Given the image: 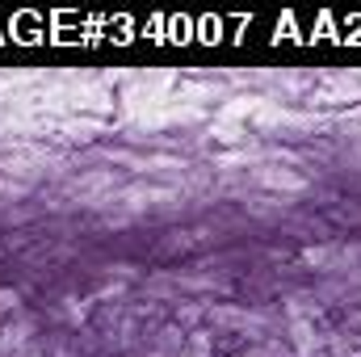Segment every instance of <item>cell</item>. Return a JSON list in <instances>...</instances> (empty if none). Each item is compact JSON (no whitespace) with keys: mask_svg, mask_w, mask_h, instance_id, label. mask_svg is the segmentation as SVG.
I'll return each instance as SVG.
<instances>
[{"mask_svg":"<svg viewBox=\"0 0 361 357\" xmlns=\"http://www.w3.org/2000/svg\"><path fill=\"white\" fill-rule=\"evenodd\" d=\"M210 320L248 337H265V315L261 311H240V307H210Z\"/></svg>","mask_w":361,"mask_h":357,"instance_id":"5b68a950","label":"cell"},{"mask_svg":"<svg viewBox=\"0 0 361 357\" xmlns=\"http://www.w3.org/2000/svg\"><path fill=\"white\" fill-rule=\"evenodd\" d=\"M180 357H214V341H210V332H189V341H185Z\"/></svg>","mask_w":361,"mask_h":357,"instance_id":"ba28073f","label":"cell"},{"mask_svg":"<svg viewBox=\"0 0 361 357\" xmlns=\"http://www.w3.org/2000/svg\"><path fill=\"white\" fill-rule=\"evenodd\" d=\"M34 328H38V320H34V315H25V311H17L13 320H4V324H0V353H8V357L25 353V345H30Z\"/></svg>","mask_w":361,"mask_h":357,"instance_id":"277c9868","label":"cell"},{"mask_svg":"<svg viewBox=\"0 0 361 357\" xmlns=\"http://www.w3.org/2000/svg\"><path fill=\"white\" fill-rule=\"evenodd\" d=\"M17 357H42V353H34V349H25V353H17Z\"/></svg>","mask_w":361,"mask_h":357,"instance_id":"8fae6325","label":"cell"},{"mask_svg":"<svg viewBox=\"0 0 361 357\" xmlns=\"http://www.w3.org/2000/svg\"><path fill=\"white\" fill-rule=\"evenodd\" d=\"M47 169H51V156L38 152V147H17L13 156H0V173H4L8 181H17V185L38 181Z\"/></svg>","mask_w":361,"mask_h":357,"instance_id":"7a4b0ae2","label":"cell"},{"mask_svg":"<svg viewBox=\"0 0 361 357\" xmlns=\"http://www.w3.org/2000/svg\"><path fill=\"white\" fill-rule=\"evenodd\" d=\"M290 337H294V353L298 357H315L324 349V341L315 337V324H290Z\"/></svg>","mask_w":361,"mask_h":357,"instance_id":"52a82bcc","label":"cell"},{"mask_svg":"<svg viewBox=\"0 0 361 357\" xmlns=\"http://www.w3.org/2000/svg\"><path fill=\"white\" fill-rule=\"evenodd\" d=\"M252 181L265 185V189H277V193H302V189H307V177H302V173L277 169V164H257V169H252Z\"/></svg>","mask_w":361,"mask_h":357,"instance_id":"8992f818","label":"cell"},{"mask_svg":"<svg viewBox=\"0 0 361 357\" xmlns=\"http://www.w3.org/2000/svg\"><path fill=\"white\" fill-rule=\"evenodd\" d=\"M210 135H214V143H248V131H240V126H231V122H219Z\"/></svg>","mask_w":361,"mask_h":357,"instance_id":"9c48e42d","label":"cell"},{"mask_svg":"<svg viewBox=\"0 0 361 357\" xmlns=\"http://www.w3.org/2000/svg\"><path fill=\"white\" fill-rule=\"evenodd\" d=\"M302 265L319 269V273H353V269H361V244H319V248H302Z\"/></svg>","mask_w":361,"mask_h":357,"instance_id":"6da1fadb","label":"cell"},{"mask_svg":"<svg viewBox=\"0 0 361 357\" xmlns=\"http://www.w3.org/2000/svg\"><path fill=\"white\" fill-rule=\"evenodd\" d=\"M160 202H177V189H156V185H126V189H114V198L105 206H122L126 214H143Z\"/></svg>","mask_w":361,"mask_h":357,"instance_id":"3957f363","label":"cell"},{"mask_svg":"<svg viewBox=\"0 0 361 357\" xmlns=\"http://www.w3.org/2000/svg\"><path fill=\"white\" fill-rule=\"evenodd\" d=\"M240 357H277V345H265V349H252V353H240Z\"/></svg>","mask_w":361,"mask_h":357,"instance_id":"30bf717a","label":"cell"}]
</instances>
